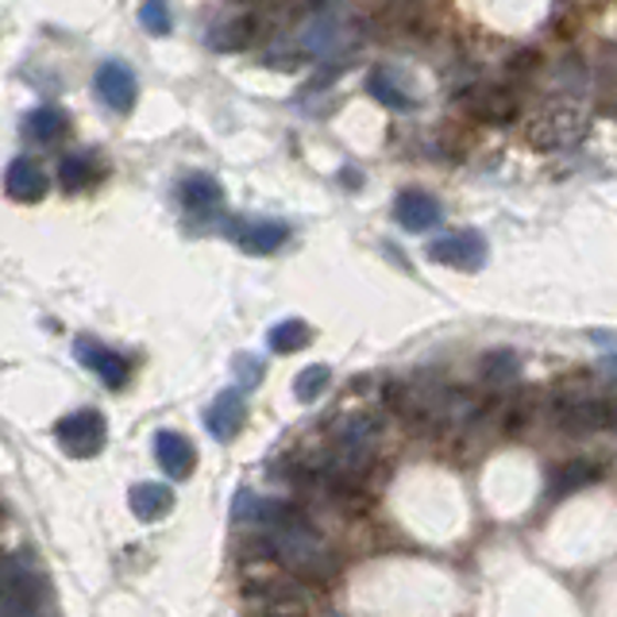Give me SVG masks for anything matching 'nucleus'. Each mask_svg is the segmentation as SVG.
Wrapping results in <instances>:
<instances>
[{"label": "nucleus", "instance_id": "f257e3e1", "mask_svg": "<svg viewBox=\"0 0 617 617\" xmlns=\"http://www.w3.org/2000/svg\"><path fill=\"white\" fill-rule=\"evenodd\" d=\"M263 533H267L270 560H278V564H283L290 575H298V579L328 583L336 572H340V556H336V549L309 525L306 518H301L298 510H294V506H283V510L275 513V521L263 525Z\"/></svg>", "mask_w": 617, "mask_h": 617}, {"label": "nucleus", "instance_id": "f03ea898", "mask_svg": "<svg viewBox=\"0 0 617 617\" xmlns=\"http://www.w3.org/2000/svg\"><path fill=\"white\" fill-rule=\"evenodd\" d=\"M374 448H379V417L371 413H351V417L336 421L332 428V448L320 471L336 482H351L371 467Z\"/></svg>", "mask_w": 617, "mask_h": 617}, {"label": "nucleus", "instance_id": "7ed1b4c3", "mask_svg": "<svg viewBox=\"0 0 617 617\" xmlns=\"http://www.w3.org/2000/svg\"><path fill=\"white\" fill-rule=\"evenodd\" d=\"M591 128V108L575 97H556L541 108V113L529 120L525 139L536 151H564L575 147Z\"/></svg>", "mask_w": 617, "mask_h": 617}, {"label": "nucleus", "instance_id": "20e7f679", "mask_svg": "<svg viewBox=\"0 0 617 617\" xmlns=\"http://www.w3.org/2000/svg\"><path fill=\"white\" fill-rule=\"evenodd\" d=\"M43 603V575L31 556L0 560V617H31Z\"/></svg>", "mask_w": 617, "mask_h": 617}, {"label": "nucleus", "instance_id": "39448f33", "mask_svg": "<svg viewBox=\"0 0 617 617\" xmlns=\"http://www.w3.org/2000/svg\"><path fill=\"white\" fill-rule=\"evenodd\" d=\"M456 105L464 108L471 120H482V124H513L521 116V97L510 85H498V82L467 85Z\"/></svg>", "mask_w": 617, "mask_h": 617}, {"label": "nucleus", "instance_id": "423d86ee", "mask_svg": "<svg viewBox=\"0 0 617 617\" xmlns=\"http://www.w3.org/2000/svg\"><path fill=\"white\" fill-rule=\"evenodd\" d=\"M54 436H58L62 451L74 459H93L108 440V425L97 409H77L70 417H62L54 425Z\"/></svg>", "mask_w": 617, "mask_h": 617}, {"label": "nucleus", "instance_id": "0eeeda50", "mask_svg": "<svg viewBox=\"0 0 617 617\" xmlns=\"http://www.w3.org/2000/svg\"><path fill=\"white\" fill-rule=\"evenodd\" d=\"M556 425L564 428V433H603V428L614 425V409L606 397H595V394H572V397H560L556 405Z\"/></svg>", "mask_w": 617, "mask_h": 617}, {"label": "nucleus", "instance_id": "6e6552de", "mask_svg": "<svg viewBox=\"0 0 617 617\" xmlns=\"http://www.w3.org/2000/svg\"><path fill=\"white\" fill-rule=\"evenodd\" d=\"M428 259L451 270H479L487 263V240L479 232H444L428 244Z\"/></svg>", "mask_w": 617, "mask_h": 617}, {"label": "nucleus", "instance_id": "1a4fd4ad", "mask_svg": "<svg viewBox=\"0 0 617 617\" xmlns=\"http://www.w3.org/2000/svg\"><path fill=\"white\" fill-rule=\"evenodd\" d=\"M74 355L82 359L85 371L97 374L108 390H120L124 382H128V359H124L120 351L105 348V343L89 340V336H82V340L74 343Z\"/></svg>", "mask_w": 617, "mask_h": 617}, {"label": "nucleus", "instance_id": "9d476101", "mask_svg": "<svg viewBox=\"0 0 617 617\" xmlns=\"http://www.w3.org/2000/svg\"><path fill=\"white\" fill-rule=\"evenodd\" d=\"M97 97L105 100L113 113H131L136 108V97H139V85H136V74H131V66H124V62H105V66L97 70Z\"/></svg>", "mask_w": 617, "mask_h": 617}, {"label": "nucleus", "instance_id": "9b49d317", "mask_svg": "<svg viewBox=\"0 0 617 617\" xmlns=\"http://www.w3.org/2000/svg\"><path fill=\"white\" fill-rule=\"evenodd\" d=\"M244 421H247V402H244V394H240V390H221V394H216V402L209 405V413H205L209 433H213L221 444L236 440L240 428H244Z\"/></svg>", "mask_w": 617, "mask_h": 617}, {"label": "nucleus", "instance_id": "f8f14e48", "mask_svg": "<svg viewBox=\"0 0 617 617\" xmlns=\"http://www.w3.org/2000/svg\"><path fill=\"white\" fill-rule=\"evenodd\" d=\"M232 240L247 255H275L290 240V228L283 221H240L232 224Z\"/></svg>", "mask_w": 617, "mask_h": 617}, {"label": "nucleus", "instance_id": "ddd939ff", "mask_svg": "<svg viewBox=\"0 0 617 617\" xmlns=\"http://www.w3.org/2000/svg\"><path fill=\"white\" fill-rule=\"evenodd\" d=\"M155 459H159V467L170 475V479H190L193 467H198V451H193V444L185 440L182 433H170V428L155 433Z\"/></svg>", "mask_w": 617, "mask_h": 617}, {"label": "nucleus", "instance_id": "4468645a", "mask_svg": "<svg viewBox=\"0 0 617 617\" xmlns=\"http://www.w3.org/2000/svg\"><path fill=\"white\" fill-rule=\"evenodd\" d=\"M394 216L405 232H428L440 221V201L425 190H405V193H397V201H394Z\"/></svg>", "mask_w": 617, "mask_h": 617}, {"label": "nucleus", "instance_id": "2eb2a0df", "mask_svg": "<svg viewBox=\"0 0 617 617\" xmlns=\"http://www.w3.org/2000/svg\"><path fill=\"white\" fill-rule=\"evenodd\" d=\"M4 193L12 201H20V205H35V201L46 198V174L39 162L31 159H15L8 162L4 170Z\"/></svg>", "mask_w": 617, "mask_h": 617}, {"label": "nucleus", "instance_id": "dca6fc26", "mask_svg": "<svg viewBox=\"0 0 617 617\" xmlns=\"http://www.w3.org/2000/svg\"><path fill=\"white\" fill-rule=\"evenodd\" d=\"M128 506L139 521H159L174 510V490L162 482H136L128 494Z\"/></svg>", "mask_w": 617, "mask_h": 617}, {"label": "nucleus", "instance_id": "f3484780", "mask_svg": "<svg viewBox=\"0 0 617 617\" xmlns=\"http://www.w3.org/2000/svg\"><path fill=\"white\" fill-rule=\"evenodd\" d=\"M178 198H182V205L190 209L193 216H209L216 213V209L224 205V190L216 178L209 174H190L182 182V190H178Z\"/></svg>", "mask_w": 617, "mask_h": 617}, {"label": "nucleus", "instance_id": "a211bd4d", "mask_svg": "<svg viewBox=\"0 0 617 617\" xmlns=\"http://www.w3.org/2000/svg\"><path fill=\"white\" fill-rule=\"evenodd\" d=\"M343 39H348L343 35V23L332 20V15H325V12L309 15L306 31H301V46H306L309 54H317V58H328L332 51H340Z\"/></svg>", "mask_w": 617, "mask_h": 617}, {"label": "nucleus", "instance_id": "6ab92c4d", "mask_svg": "<svg viewBox=\"0 0 617 617\" xmlns=\"http://www.w3.org/2000/svg\"><path fill=\"white\" fill-rule=\"evenodd\" d=\"M259 35H263L259 15H240V20L221 23V28L209 35V43H213L216 51H244V46H252Z\"/></svg>", "mask_w": 617, "mask_h": 617}, {"label": "nucleus", "instance_id": "aec40b11", "mask_svg": "<svg viewBox=\"0 0 617 617\" xmlns=\"http://www.w3.org/2000/svg\"><path fill=\"white\" fill-rule=\"evenodd\" d=\"M23 136L39 147L58 143V139L66 136V113H62V108H35V113H28V120H23Z\"/></svg>", "mask_w": 617, "mask_h": 617}, {"label": "nucleus", "instance_id": "412c9836", "mask_svg": "<svg viewBox=\"0 0 617 617\" xmlns=\"http://www.w3.org/2000/svg\"><path fill=\"white\" fill-rule=\"evenodd\" d=\"M366 93H371L379 105H386L390 113H405V108H413V97L394 82L390 70H374V74L366 77Z\"/></svg>", "mask_w": 617, "mask_h": 617}, {"label": "nucleus", "instance_id": "4be33fe9", "mask_svg": "<svg viewBox=\"0 0 617 617\" xmlns=\"http://www.w3.org/2000/svg\"><path fill=\"white\" fill-rule=\"evenodd\" d=\"M479 374H482V382L487 386H513L518 382V374H521V359L513 355V351H490V355H482V363H479Z\"/></svg>", "mask_w": 617, "mask_h": 617}, {"label": "nucleus", "instance_id": "5701e85b", "mask_svg": "<svg viewBox=\"0 0 617 617\" xmlns=\"http://www.w3.org/2000/svg\"><path fill=\"white\" fill-rule=\"evenodd\" d=\"M309 343H312V328L298 317L270 328V351H278V355H294V351L309 348Z\"/></svg>", "mask_w": 617, "mask_h": 617}, {"label": "nucleus", "instance_id": "b1692460", "mask_svg": "<svg viewBox=\"0 0 617 617\" xmlns=\"http://www.w3.org/2000/svg\"><path fill=\"white\" fill-rule=\"evenodd\" d=\"M58 182H62V190H70V193L85 190V185L93 182V159L89 155H62Z\"/></svg>", "mask_w": 617, "mask_h": 617}, {"label": "nucleus", "instance_id": "393cba45", "mask_svg": "<svg viewBox=\"0 0 617 617\" xmlns=\"http://www.w3.org/2000/svg\"><path fill=\"white\" fill-rule=\"evenodd\" d=\"M598 464H587V459H575V464H567L564 471H556V479H552V494H572V490L587 487V482L598 479Z\"/></svg>", "mask_w": 617, "mask_h": 617}, {"label": "nucleus", "instance_id": "a878e982", "mask_svg": "<svg viewBox=\"0 0 617 617\" xmlns=\"http://www.w3.org/2000/svg\"><path fill=\"white\" fill-rule=\"evenodd\" d=\"M328 382H332V371H328L325 363H317V366H306V371L294 379V394H298V402H317L320 394L328 390Z\"/></svg>", "mask_w": 617, "mask_h": 617}, {"label": "nucleus", "instance_id": "bb28decb", "mask_svg": "<svg viewBox=\"0 0 617 617\" xmlns=\"http://www.w3.org/2000/svg\"><path fill=\"white\" fill-rule=\"evenodd\" d=\"M139 23H143L147 35H170V4L167 0H143Z\"/></svg>", "mask_w": 617, "mask_h": 617}, {"label": "nucleus", "instance_id": "cd10ccee", "mask_svg": "<svg viewBox=\"0 0 617 617\" xmlns=\"http://www.w3.org/2000/svg\"><path fill=\"white\" fill-rule=\"evenodd\" d=\"M421 0H386V8H382V15H390V20L397 23H409L413 15H417Z\"/></svg>", "mask_w": 617, "mask_h": 617}, {"label": "nucleus", "instance_id": "c85d7f7f", "mask_svg": "<svg viewBox=\"0 0 617 617\" xmlns=\"http://www.w3.org/2000/svg\"><path fill=\"white\" fill-rule=\"evenodd\" d=\"M236 374H240V382L255 386V382L263 379V359H255V355H236Z\"/></svg>", "mask_w": 617, "mask_h": 617}, {"label": "nucleus", "instance_id": "c756f323", "mask_svg": "<svg viewBox=\"0 0 617 617\" xmlns=\"http://www.w3.org/2000/svg\"><path fill=\"white\" fill-rule=\"evenodd\" d=\"M541 66V58H536V51H518V58H510V70L513 74H529V70Z\"/></svg>", "mask_w": 617, "mask_h": 617}, {"label": "nucleus", "instance_id": "7c9ffc66", "mask_svg": "<svg viewBox=\"0 0 617 617\" xmlns=\"http://www.w3.org/2000/svg\"><path fill=\"white\" fill-rule=\"evenodd\" d=\"M31 617H39V614H31Z\"/></svg>", "mask_w": 617, "mask_h": 617}]
</instances>
